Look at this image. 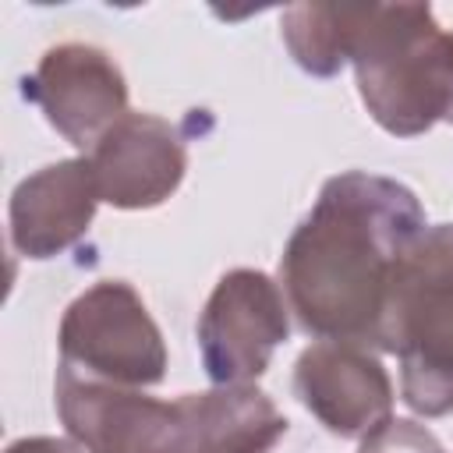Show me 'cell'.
I'll return each instance as SVG.
<instances>
[{
    "label": "cell",
    "instance_id": "3957f363",
    "mask_svg": "<svg viewBox=\"0 0 453 453\" xmlns=\"http://www.w3.org/2000/svg\"><path fill=\"white\" fill-rule=\"evenodd\" d=\"M375 350L400 357V393L414 414L453 411V223L428 226L403 255Z\"/></svg>",
    "mask_w": 453,
    "mask_h": 453
},
{
    "label": "cell",
    "instance_id": "5bb4252c",
    "mask_svg": "<svg viewBox=\"0 0 453 453\" xmlns=\"http://www.w3.org/2000/svg\"><path fill=\"white\" fill-rule=\"evenodd\" d=\"M4 453H85L74 439H57V435H28L11 442Z\"/></svg>",
    "mask_w": 453,
    "mask_h": 453
},
{
    "label": "cell",
    "instance_id": "277c9868",
    "mask_svg": "<svg viewBox=\"0 0 453 453\" xmlns=\"http://www.w3.org/2000/svg\"><path fill=\"white\" fill-rule=\"evenodd\" d=\"M57 347V368L88 382L145 389L166 379L163 333L124 280H99L78 294L60 319Z\"/></svg>",
    "mask_w": 453,
    "mask_h": 453
},
{
    "label": "cell",
    "instance_id": "6da1fadb",
    "mask_svg": "<svg viewBox=\"0 0 453 453\" xmlns=\"http://www.w3.org/2000/svg\"><path fill=\"white\" fill-rule=\"evenodd\" d=\"M425 230L407 184L368 170L329 177L280 258L297 326L315 340L379 347L393 276Z\"/></svg>",
    "mask_w": 453,
    "mask_h": 453
},
{
    "label": "cell",
    "instance_id": "ba28073f",
    "mask_svg": "<svg viewBox=\"0 0 453 453\" xmlns=\"http://www.w3.org/2000/svg\"><path fill=\"white\" fill-rule=\"evenodd\" d=\"M297 400L340 439H365L393 418V382L361 343L315 340L294 365Z\"/></svg>",
    "mask_w": 453,
    "mask_h": 453
},
{
    "label": "cell",
    "instance_id": "7c38bea8",
    "mask_svg": "<svg viewBox=\"0 0 453 453\" xmlns=\"http://www.w3.org/2000/svg\"><path fill=\"white\" fill-rule=\"evenodd\" d=\"M365 4H294L283 11L280 28L290 57L315 78H333L354 46Z\"/></svg>",
    "mask_w": 453,
    "mask_h": 453
},
{
    "label": "cell",
    "instance_id": "8fae6325",
    "mask_svg": "<svg viewBox=\"0 0 453 453\" xmlns=\"http://www.w3.org/2000/svg\"><path fill=\"white\" fill-rule=\"evenodd\" d=\"M191 453H269L290 425L255 386H212L191 393Z\"/></svg>",
    "mask_w": 453,
    "mask_h": 453
},
{
    "label": "cell",
    "instance_id": "9c48e42d",
    "mask_svg": "<svg viewBox=\"0 0 453 453\" xmlns=\"http://www.w3.org/2000/svg\"><path fill=\"white\" fill-rule=\"evenodd\" d=\"M99 202L113 209H156L184 180L188 149L180 131L156 113H124L85 152Z\"/></svg>",
    "mask_w": 453,
    "mask_h": 453
},
{
    "label": "cell",
    "instance_id": "30bf717a",
    "mask_svg": "<svg viewBox=\"0 0 453 453\" xmlns=\"http://www.w3.org/2000/svg\"><path fill=\"white\" fill-rule=\"evenodd\" d=\"M99 188L85 156L50 163L25 177L7 209L11 244L25 258H53L78 244L96 216Z\"/></svg>",
    "mask_w": 453,
    "mask_h": 453
},
{
    "label": "cell",
    "instance_id": "4fadbf2b",
    "mask_svg": "<svg viewBox=\"0 0 453 453\" xmlns=\"http://www.w3.org/2000/svg\"><path fill=\"white\" fill-rule=\"evenodd\" d=\"M357 453H442V442L418 421L389 418L361 439Z\"/></svg>",
    "mask_w": 453,
    "mask_h": 453
},
{
    "label": "cell",
    "instance_id": "8992f818",
    "mask_svg": "<svg viewBox=\"0 0 453 453\" xmlns=\"http://www.w3.org/2000/svg\"><path fill=\"white\" fill-rule=\"evenodd\" d=\"M280 283L258 269H230L212 287L198 319V350L216 386H251L290 333Z\"/></svg>",
    "mask_w": 453,
    "mask_h": 453
},
{
    "label": "cell",
    "instance_id": "5b68a950",
    "mask_svg": "<svg viewBox=\"0 0 453 453\" xmlns=\"http://www.w3.org/2000/svg\"><path fill=\"white\" fill-rule=\"evenodd\" d=\"M57 414L85 453H191V393L156 400L142 389L78 379L57 368Z\"/></svg>",
    "mask_w": 453,
    "mask_h": 453
},
{
    "label": "cell",
    "instance_id": "7a4b0ae2",
    "mask_svg": "<svg viewBox=\"0 0 453 453\" xmlns=\"http://www.w3.org/2000/svg\"><path fill=\"white\" fill-rule=\"evenodd\" d=\"M350 64L372 120L414 138L453 120V32L428 4H365Z\"/></svg>",
    "mask_w": 453,
    "mask_h": 453
},
{
    "label": "cell",
    "instance_id": "52a82bcc",
    "mask_svg": "<svg viewBox=\"0 0 453 453\" xmlns=\"http://www.w3.org/2000/svg\"><path fill=\"white\" fill-rule=\"evenodd\" d=\"M21 92L42 110L53 131L85 152H92L124 113H131L120 64L92 42L50 46Z\"/></svg>",
    "mask_w": 453,
    "mask_h": 453
}]
</instances>
